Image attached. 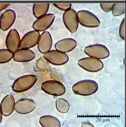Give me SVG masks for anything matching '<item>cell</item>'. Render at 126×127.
<instances>
[{
  "label": "cell",
  "mask_w": 126,
  "mask_h": 127,
  "mask_svg": "<svg viewBox=\"0 0 126 127\" xmlns=\"http://www.w3.org/2000/svg\"><path fill=\"white\" fill-rule=\"evenodd\" d=\"M99 86L96 82L91 80H85L77 82L72 86L73 92L78 95L88 96L95 94Z\"/></svg>",
  "instance_id": "obj_1"
},
{
  "label": "cell",
  "mask_w": 126,
  "mask_h": 127,
  "mask_svg": "<svg viewBox=\"0 0 126 127\" xmlns=\"http://www.w3.org/2000/svg\"><path fill=\"white\" fill-rule=\"evenodd\" d=\"M37 80V77L34 74L23 75L14 81L12 89L13 91L17 93L27 91L35 85Z\"/></svg>",
  "instance_id": "obj_2"
},
{
  "label": "cell",
  "mask_w": 126,
  "mask_h": 127,
  "mask_svg": "<svg viewBox=\"0 0 126 127\" xmlns=\"http://www.w3.org/2000/svg\"><path fill=\"white\" fill-rule=\"evenodd\" d=\"M79 24L82 26L87 28L99 27L101 22L96 15L89 11L81 10L77 12Z\"/></svg>",
  "instance_id": "obj_3"
},
{
  "label": "cell",
  "mask_w": 126,
  "mask_h": 127,
  "mask_svg": "<svg viewBox=\"0 0 126 127\" xmlns=\"http://www.w3.org/2000/svg\"><path fill=\"white\" fill-rule=\"evenodd\" d=\"M42 90L47 94L54 96H61L66 92V88L63 84L57 81L49 80L42 83Z\"/></svg>",
  "instance_id": "obj_4"
},
{
  "label": "cell",
  "mask_w": 126,
  "mask_h": 127,
  "mask_svg": "<svg viewBox=\"0 0 126 127\" xmlns=\"http://www.w3.org/2000/svg\"><path fill=\"white\" fill-rule=\"evenodd\" d=\"M78 65L84 70L91 73L98 72L104 68L103 62L101 59L92 57H87L79 59Z\"/></svg>",
  "instance_id": "obj_5"
},
{
  "label": "cell",
  "mask_w": 126,
  "mask_h": 127,
  "mask_svg": "<svg viewBox=\"0 0 126 127\" xmlns=\"http://www.w3.org/2000/svg\"><path fill=\"white\" fill-rule=\"evenodd\" d=\"M63 23L68 30L72 33L77 32L79 22L77 12L73 9L64 11L63 16Z\"/></svg>",
  "instance_id": "obj_6"
},
{
  "label": "cell",
  "mask_w": 126,
  "mask_h": 127,
  "mask_svg": "<svg viewBox=\"0 0 126 127\" xmlns=\"http://www.w3.org/2000/svg\"><path fill=\"white\" fill-rule=\"evenodd\" d=\"M84 52L88 56L99 59H106L110 56L108 48L100 44H93L86 47Z\"/></svg>",
  "instance_id": "obj_7"
},
{
  "label": "cell",
  "mask_w": 126,
  "mask_h": 127,
  "mask_svg": "<svg viewBox=\"0 0 126 127\" xmlns=\"http://www.w3.org/2000/svg\"><path fill=\"white\" fill-rule=\"evenodd\" d=\"M44 58L54 65H63L68 63L69 58L65 53L57 50H50L44 54Z\"/></svg>",
  "instance_id": "obj_8"
},
{
  "label": "cell",
  "mask_w": 126,
  "mask_h": 127,
  "mask_svg": "<svg viewBox=\"0 0 126 127\" xmlns=\"http://www.w3.org/2000/svg\"><path fill=\"white\" fill-rule=\"evenodd\" d=\"M55 16L54 14H47L38 18L33 24V28L38 32H45L52 26Z\"/></svg>",
  "instance_id": "obj_9"
},
{
  "label": "cell",
  "mask_w": 126,
  "mask_h": 127,
  "mask_svg": "<svg viewBox=\"0 0 126 127\" xmlns=\"http://www.w3.org/2000/svg\"><path fill=\"white\" fill-rule=\"evenodd\" d=\"M36 108V103L29 98H22L18 100L15 104L14 110L20 114H27L33 112Z\"/></svg>",
  "instance_id": "obj_10"
},
{
  "label": "cell",
  "mask_w": 126,
  "mask_h": 127,
  "mask_svg": "<svg viewBox=\"0 0 126 127\" xmlns=\"http://www.w3.org/2000/svg\"><path fill=\"white\" fill-rule=\"evenodd\" d=\"M21 39L18 31L12 29L8 33L6 39L7 49L14 53L20 48Z\"/></svg>",
  "instance_id": "obj_11"
},
{
  "label": "cell",
  "mask_w": 126,
  "mask_h": 127,
  "mask_svg": "<svg viewBox=\"0 0 126 127\" xmlns=\"http://www.w3.org/2000/svg\"><path fill=\"white\" fill-rule=\"evenodd\" d=\"M40 36V32L36 30L26 33L21 40L20 48L30 49L35 47L37 45Z\"/></svg>",
  "instance_id": "obj_12"
},
{
  "label": "cell",
  "mask_w": 126,
  "mask_h": 127,
  "mask_svg": "<svg viewBox=\"0 0 126 127\" xmlns=\"http://www.w3.org/2000/svg\"><path fill=\"white\" fill-rule=\"evenodd\" d=\"M16 14L12 9L5 10L0 17V29L7 31L11 27L15 21Z\"/></svg>",
  "instance_id": "obj_13"
},
{
  "label": "cell",
  "mask_w": 126,
  "mask_h": 127,
  "mask_svg": "<svg viewBox=\"0 0 126 127\" xmlns=\"http://www.w3.org/2000/svg\"><path fill=\"white\" fill-rule=\"evenodd\" d=\"M36 58L34 52L29 49L20 48L13 53L14 60L18 62L26 63L32 61Z\"/></svg>",
  "instance_id": "obj_14"
},
{
  "label": "cell",
  "mask_w": 126,
  "mask_h": 127,
  "mask_svg": "<svg viewBox=\"0 0 126 127\" xmlns=\"http://www.w3.org/2000/svg\"><path fill=\"white\" fill-rule=\"evenodd\" d=\"M53 45V39L49 32H43L40 34L37 43L38 49L42 54H45L51 50Z\"/></svg>",
  "instance_id": "obj_15"
},
{
  "label": "cell",
  "mask_w": 126,
  "mask_h": 127,
  "mask_svg": "<svg viewBox=\"0 0 126 127\" xmlns=\"http://www.w3.org/2000/svg\"><path fill=\"white\" fill-rule=\"evenodd\" d=\"M77 41L72 38H65L57 41L55 48L56 50L63 53H68L74 50L77 46Z\"/></svg>",
  "instance_id": "obj_16"
},
{
  "label": "cell",
  "mask_w": 126,
  "mask_h": 127,
  "mask_svg": "<svg viewBox=\"0 0 126 127\" xmlns=\"http://www.w3.org/2000/svg\"><path fill=\"white\" fill-rule=\"evenodd\" d=\"M15 101L13 96L11 95H7L1 100L0 108L2 115L4 116H9L13 113L15 108Z\"/></svg>",
  "instance_id": "obj_17"
},
{
  "label": "cell",
  "mask_w": 126,
  "mask_h": 127,
  "mask_svg": "<svg viewBox=\"0 0 126 127\" xmlns=\"http://www.w3.org/2000/svg\"><path fill=\"white\" fill-rule=\"evenodd\" d=\"M39 123L42 127H60L61 123L58 119L52 115H44L39 119Z\"/></svg>",
  "instance_id": "obj_18"
},
{
  "label": "cell",
  "mask_w": 126,
  "mask_h": 127,
  "mask_svg": "<svg viewBox=\"0 0 126 127\" xmlns=\"http://www.w3.org/2000/svg\"><path fill=\"white\" fill-rule=\"evenodd\" d=\"M49 3H34L33 6V13L36 18H39L47 14L49 9Z\"/></svg>",
  "instance_id": "obj_19"
},
{
  "label": "cell",
  "mask_w": 126,
  "mask_h": 127,
  "mask_svg": "<svg viewBox=\"0 0 126 127\" xmlns=\"http://www.w3.org/2000/svg\"><path fill=\"white\" fill-rule=\"evenodd\" d=\"M56 108L60 113L66 114L70 108V104L68 101L63 98H59L56 100Z\"/></svg>",
  "instance_id": "obj_20"
},
{
  "label": "cell",
  "mask_w": 126,
  "mask_h": 127,
  "mask_svg": "<svg viewBox=\"0 0 126 127\" xmlns=\"http://www.w3.org/2000/svg\"><path fill=\"white\" fill-rule=\"evenodd\" d=\"M13 53L8 49H0V64L7 63L13 59Z\"/></svg>",
  "instance_id": "obj_21"
},
{
  "label": "cell",
  "mask_w": 126,
  "mask_h": 127,
  "mask_svg": "<svg viewBox=\"0 0 126 127\" xmlns=\"http://www.w3.org/2000/svg\"><path fill=\"white\" fill-rule=\"evenodd\" d=\"M112 11L113 15L115 17H118L122 15L125 13V3H114Z\"/></svg>",
  "instance_id": "obj_22"
},
{
  "label": "cell",
  "mask_w": 126,
  "mask_h": 127,
  "mask_svg": "<svg viewBox=\"0 0 126 127\" xmlns=\"http://www.w3.org/2000/svg\"><path fill=\"white\" fill-rule=\"evenodd\" d=\"M54 6L62 11H66L71 8L72 4L70 3H55Z\"/></svg>",
  "instance_id": "obj_23"
},
{
  "label": "cell",
  "mask_w": 126,
  "mask_h": 127,
  "mask_svg": "<svg viewBox=\"0 0 126 127\" xmlns=\"http://www.w3.org/2000/svg\"><path fill=\"white\" fill-rule=\"evenodd\" d=\"M125 18H124L121 23L119 27V35L122 40H125Z\"/></svg>",
  "instance_id": "obj_24"
},
{
  "label": "cell",
  "mask_w": 126,
  "mask_h": 127,
  "mask_svg": "<svg viewBox=\"0 0 126 127\" xmlns=\"http://www.w3.org/2000/svg\"><path fill=\"white\" fill-rule=\"evenodd\" d=\"M113 4V3H101L100 5L104 12H109L112 11Z\"/></svg>",
  "instance_id": "obj_25"
},
{
  "label": "cell",
  "mask_w": 126,
  "mask_h": 127,
  "mask_svg": "<svg viewBox=\"0 0 126 127\" xmlns=\"http://www.w3.org/2000/svg\"><path fill=\"white\" fill-rule=\"evenodd\" d=\"M9 5L8 3H0V12L6 9Z\"/></svg>",
  "instance_id": "obj_26"
},
{
  "label": "cell",
  "mask_w": 126,
  "mask_h": 127,
  "mask_svg": "<svg viewBox=\"0 0 126 127\" xmlns=\"http://www.w3.org/2000/svg\"><path fill=\"white\" fill-rule=\"evenodd\" d=\"M82 127H94V126L90 123L86 122V123H82Z\"/></svg>",
  "instance_id": "obj_27"
},
{
  "label": "cell",
  "mask_w": 126,
  "mask_h": 127,
  "mask_svg": "<svg viewBox=\"0 0 126 127\" xmlns=\"http://www.w3.org/2000/svg\"><path fill=\"white\" fill-rule=\"evenodd\" d=\"M2 113L1 109L0 106V123L2 122Z\"/></svg>",
  "instance_id": "obj_28"
}]
</instances>
